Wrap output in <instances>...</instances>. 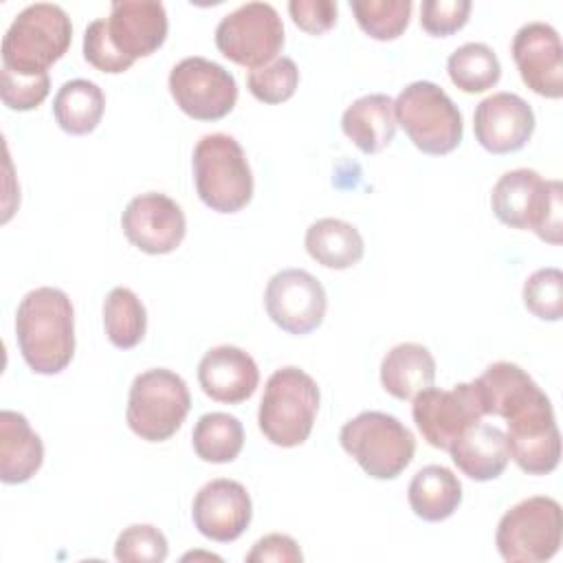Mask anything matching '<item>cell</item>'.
<instances>
[{
  "instance_id": "f35d334b",
  "label": "cell",
  "mask_w": 563,
  "mask_h": 563,
  "mask_svg": "<svg viewBox=\"0 0 563 563\" xmlns=\"http://www.w3.org/2000/svg\"><path fill=\"white\" fill-rule=\"evenodd\" d=\"M288 13L301 31L321 35L336 24L339 7L332 0H290Z\"/></svg>"
},
{
  "instance_id": "7a4b0ae2",
  "label": "cell",
  "mask_w": 563,
  "mask_h": 563,
  "mask_svg": "<svg viewBox=\"0 0 563 563\" xmlns=\"http://www.w3.org/2000/svg\"><path fill=\"white\" fill-rule=\"evenodd\" d=\"M490 209L495 218L519 231H534L548 244H561V180H545L539 172L519 167L497 178L490 191Z\"/></svg>"
},
{
  "instance_id": "836d02e7",
  "label": "cell",
  "mask_w": 563,
  "mask_h": 563,
  "mask_svg": "<svg viewBox=\"0 0 563 563\" xmlns=\"http://www.w3.org/2000/svg\"><path fill=\"white\" fill-rule=\"evenodd\" d=\"M523 306L543 321L563 317V273L554 266L534 271L523 284Z\"/></svg>"
},
{
  "instance_id": "ffe728a7",
  "label": "cell",
  "mask_w": 563,
  "mask_h": 563,
  "mask_svg": "<svg viewBox=\"0 0 563 563\" xmlns=\"http://www.w3.org/2000/svg\"><path fill=\"white\" fill-rule=\"evenodd\" d=\"M198 383L211 400L238 405L255 394L260 369L253 356L242 347L218 345L200 358Z\"/></svg>"
},
{
  "instance_id": "ba28073f",
  "label": "cell",
  "mask_w": 563,
  "mask_h": 563,
  "mask_svg": "<svg viewBox=\"0 0 563 563\" xmlns=\"http://www.w3.org/2000/svg\"><path fill=\"white\" fill-rule=\"evenodd\" d=\"M189 409L191 396L183 376L167 367H152L132 380L125 420L141 440L165 442L183 427Z\"/></svg>"
},
{
  "instance_id": "4fadbf2b",
  "label": "cell",
  "mask_w": 563,
  "mask_h": 563,
  "mask_svg": "<svg viewBox=\"0 0 563 563\" xmlns=\"http://www.w3.org/2000/svg\"><path fill=\"white\" fill-rule=\"evenodd\" d=\"M264 306L277 328L301 336L321 325L328 310V295L312 273L284 268L268 279Z\"/></svg>"
},
{
  "instance_id": "5bb4252c",
  "label": "cell",
  "mask_w": 563,
  "mask_h": 563,
  "mask_svg": "<svg viewBox=\"0 0 563 563\" xmlns=\"http://www.w3.org/2000/svg\"><path fill=\"white\" fill-rule=\"evenodd\" d=\"M121 229L132 246L147 255H165L180 246L187 220L180 205L161 191L134 196L123 213Z\"/></svg>"
},
{
  "instance_id": "7c38bea8",
  "label": "cell",
  "mask_w": 563,
  "mask_h": 563,
  "mask_svg": "<svg viewBox=\"0 0 563 563\" xmlns=\"http://www.w3.org/2000/svg\"><path fill=\"white\" fill-rule=\"evenodd\" d=\"M411 400V416L418 431L431 446L442 451H449L468 424L484 418L473 380L457 383L451 389L427 387Z\"/></svg>"
},
{
  "instance_id": "d4e9b609",
  "label": "cell",
  "mask_w": 563,
  "mask_h": 563,
  "mask_svg": "<svg viewBox=\"0 0 563 563\" xmlns=\"http://www.w3.org/2000/svg\"><path fill=\"white\" fill-rule=\"evenodd\" d=\"M435 380V358L420 343H398L380 361V385L383 389L398 398L411 400Z\"/></svg>"
},
{
  "instance_id": "2e32d148",
  "label": "cell",
  "mask_w": 563,
  "mask_h": 563,
  "mask_svg": "<svg viewBox=\"0 0 563 563\" xmlns=\"http://www.w3.org/2000/svg\"><path fill=\"white\" fill-rule=\"evenodd\" d=\"M521 81L548 99L563 97V46L556 29L548 22L523 24L510 44Z\"/></svg>"
},
{
  "instance_id": "d6a6232c",
  "label": "cell",
  "mask_w": 563,
  "mask_h": 563,
  "mask_svg": "<svg viewBox=\"0 0 563 563\" xmlns=\"http://www.w3.org/2000/svg\"><path fill=\"white\" fill-rule=\"evenodd\" d=\"M246 86L257 101L282 103L295 95L299 86V68L290 57L279 55L273 62L249 70Z\"/></svg>"
},
{
  "instance_id": "ab89813d",
  "label": "cell",
  "mask_w": 563,
  "mask_h": 563,
  "mask_svg": "<svg viewBox=\"0 0 563 563\" xmlns=\"http://www.w3.org/2000/svg\"><path fill=\"white\" fill-rule=\"evenodd\" d=\"M249 563H301L303 554L299 550V543L282 532L266 534L257 539L246 554Z\"/></svg>"
},
{
  "instance_id": "8fae6325",
  "label": "cell",
  "mask_w": 563,
  "mask_h": 563,
  "mask_svg": "<svg viewBox=\"0 0 563 563\" xmlns=\"http://www.w3.org/2000/svg\"><path fill=\"white\" fill-rule=\"evenodd\" d=\"M167 86L176 106L198 121H218L238 101L235 77L224 66L200 55L180 59L169 70Z\"/></svg>"
},
{
  "instance_id": "6da1fadb",
  "label": "cell",
  "mask_w": 563,
  "mask_h": 563,
  "mask_svg": "<svg viewBox=\"0 0 563 563\" xmlns=\"http://www.w3.org/2000/svg\"><path fill=\"white\" fill-rule=\"evenodd\" d=\"M20 354L35 374H59L75 354V310L68 295L53 286L29 290L15 310Z\"/></svg>"
},
{
  "instance_id": "4316f807",
  "label": "cell",
  "mask_w": 563,
  "mask_h": 563,
  "mask_svg": "<svg viewBox=\"0 0 563 563\" xmlns=\"http://www.w3.org/2000/svg\"><path fill=\"white\" fill-rule=\"evenodd\" d=\"M407 499L422 521H444L462 504V484L446 466L429 464L411 477Z\"/></svg>"
},
{
  "instance_id": "3957f363",
  "label": "cell",
  "mask_w": 563,
  "mask_h": 563,
  "mask_svg": "<svg viewBox=\"0 0 563 563\" xmlns=\"http://www.w3.org/2000/svg\"><path fill=\"white\" fill-rule=\"evenodd\" d=\"M319 400V385L310 374L295 365L275 369L260 400V431L271 444L282 449L303 444L314 427Z\"/></svg>"
},
{
  "instance_id": "cb8c5ba5",
  "label": "cell",
  "mask_w": 563,
  "mask_h": 563,
  "mask_svg": "<svg viewBox=\"0 0 563 563\" xmlns=\"http://www.w3.org/2000/svg\"><path fill=\"white\" fill-rule=\"evenodd\" d=\"M341 130L363 154H378L396 134L394 99L383 92L358 97L345 108Z\"/></svg>"
},
{
  "instance_id": "1f68e13d",
  "label": "cell",
  "mask_w": 563,
  "mask_h": 563,
  "mask_svg": "<svg viewBox=\"0 0 563 563\" xmlns=\"http://www.w3.org/2000/svg\"><path fill=\"white\" fill-rule=\"evenodd\" d=\"M350 9L361 31L378 42L396 40L409 26L411 0H350Z\"/></svg>"
},
{
  "instance_id": "74e56055",
  "label": "cell",
  "mask_w": 563,
  "mask_h": 563,
  "mask_svg": "<svg viewBox=\"0 0 563 563\" xmlns=\"http://www.w3.org/2000/svg\"><path fill=\"white\" fill-rule=\"evenodd\" d=\"M468 0H424L420 4V26L435 37H446L468 22Z\"/></svg>"
},
{
  "instance_id": "4dcf8cb0",
  "label": "cell",
  "mask_w": 563,
  "mask_h": 563,
  "mask_svg": "<svg viewBox=\"0 0 563 563\" xmlns=\"http://www.w3.org/2000/svg\"><path fill=\"white\" fill-rule=\"evenodd\" d=\"M446 73L455 88L468 95H477L499 81L501 64L488 44L466 42L449 55Z\"/></svg>"
},
{
  "instance_id": "52a82bcc",
  "label": "cell",
  "mask_w": 563,
  "mask_h": 563,
  "mask_svg": "<svg viewBox=\"0 0 563 563\" xmlns=\"http://www.w3.org/2000/svg\"><path fill=\"white\" fill-rule=\"evenodd\" d=\"M394 117L409 141L424 154L442 156L462 143V114L433 81L420 79L405 86L394 99Z\"/></svg>"
},
{
  "instance_id": "30bf717a",
  "label": "cell",
  "mask_w": 563,
  "mask_h": 563,
  "mask_svg": "<svg viewBox=\"0 0 563 563\" xmlns=\"http://www.w3.org/2000/svg\"><path fill=\"white\" fill-rule=\"evenodd\" d=\"M216 46L233 64L260 68L284 46V24L268 2H246L227 13L216 26Z\"/></svg>"
},
{
  "instance_id": "7402d4cb",
  "label": "cell",
  "mask_w": 563,
  "mask_h": 563,
  "mask_svg": "<svg viewBox=\"0 0 563 563\" xmlns=\"http://www.w3.org/2000/svg\"><path fill=\"white\" fill-rule=\"evenodd\" d=\"M449 453L453 464L475 482L497 479L510 462L506 433L482 420L468 424L451 444Z\"/></svg>"
},
{
  "instance_id": "d590c367",
  "label": "cell",
  "mask_w": 563,
  "mask_h": 563,
  "mask_svg": "<svg viewBox=\"0 0 563 563\" xmlns=\"http://www.w3.org/2000/svg\"><path fill=\"white\" fill-rule=\"evenodd\" d=\"M51 92V77L48 73L40 75H24L13 73L9 68L0 70V97L9 110L26 112L37 108Z\"/></svg>"
},
{
  "instance_id": "f1b7e54d",
  "label": "cell",
  "mask_w": 563,
  "mask_h": 563,
  "mask_svg": "<svg viewBox=\"0 0 563 563\" xmlns=\"http://www.w3.org/2000/svg\"><path fill=\"white\" fill-rule=\"evenodd\" d=\"M191 444L202 462L227 464L233 462L244 446V427L231 413L211 411L198 418L191 431Z\"/></svg>"
},
{
  "instance_id": "ac0fdd59",
  "label": "cell",
  "mask_w": 563,
  "mask_h": 563,
  "mask_svg": "<svg viewBox=\"0 0 563 563\" xmlns=\"http://www.w3.org/2000/svg\"><path fill=\"white\" fill-rule=\"evenodd\" d=\"M477 143L490 154H510L521 150L534 132V112L530 103L515 92H495L482 99L473 114Z\"/></svg>"
},
{
  "instance_id": "83f0119b",
  "label": "cell",
  "mask_w": 563,
  "mask_h": 563,
  "mask_svg": "<svg viewBox=\"0 0 563 563\" xmlns=\"http://www.w3.org/2000/svg\"><path fill=\"white\" fill-rule=\"evenodd\" d=\"M103 110V90L88 79L66 81L53 99V114L57 125L75 136L90 134L101 123Z\"/></svg>"
},
{
  "instance_id": "e575fe53",
  "label": "cell",
  "mask_w": 563,
  "mask_h": 563,
  "mask_svg": "<svg viewBox=\"0 0 563 563\" xmlns=\"http://www.w3.org/2000/svg\"><path fill=\"white\" fill-rule=\"evenodd\" d=\"M169 545L165 534L152 523H132L121 530L114 543V559L121 563H161Z\"/></svg>"
},
{
  "instance_id": "8d00e7d4",
  "label": "cell",
  "mask_w": 563,
  "mask_h": 563,
  "mask_svg": "<svg viewBox=\"0 0 563 563\" xmlns=\"http://www.w3.org/2000/svg\"><path fill=\"white\" fill-rule=\"evenodd\" d=\"M84 57L88 64H92L97 70L101 73H110V75H117V73H125L134 62L128 59L125 55H121L117 51V46L112 44L110 35H108V29H106V20L99 18V20H92L88 26H86V33H84Z\"/></svg>"
},
{
  "instance_id": "44dd1931",
  "label": "cell",
  "mask_w": 563,
  "mask_h": 563,
  "mask_svg": "<svg viewBox=\"0 0 563 563\" xmlns=\"http://www.w3.org/2000/svg\"><path fill=\"white\" fill-rule=\"evenodd\" d=\"M484 416H497L504 420L515 418L548 394L534 383V378L515 363H490L477 378H473Z\"/></svg>"
},
{
  "instance_id": "484cf974",
  "label": "cell",
  "mask_w": 563,
  "mask_h": 563,
  "mask_svg": "<svg viewBox=\"0 0 563 563\" xmlns=\"http://www.w3.org/2000/svg\"><path fill=\"white\" fill-rule=\"evenodd\" d=\"M308 255L334 271H345L361 262L365 242L361 231L341 218H319L306 229L303 238Z\"/></svg>"
},
{
  "instance_id": "9c48e42d",
  "label": "cell",
  "mask_w": 563,
  "mask_h": 563,
  "mask_svg": "<svg viewBox=\"0 0 563 563\" xmlns=\"http://www.w3.org/2000/svg\"><path fill=\"white\" fill-rule=\"evenodd\" d=\"M563 541L561 504L545 495L521 499L506 510L495 530V545L508 563H543Z\"/></svg>"
},
{
  "instance_id": "8992f818",
  "label": "cell",
  "mask_w": 563,
  "mask_h": 563,
  "mask_svg": "<svg viewBox=\"0 0 563 563\" xmlns=\"http://www.w3.org/2000/svg\"><path fill=\"white\" fill-rule=\"evenodd\" d=\"M339 442L374 479L398 477L416 453L413 433L385 411H361L341 427Z\"/></svg>"
},
{
  "instance_id": "e0dca14e",
  "label": "cell",
  "mask_w": 563,
  "mask_h": 563,
  "mask_svg": "<svg viewBox=\"0 0 563 563\" xmlns=\"http://www.w3.org/2000/svg\"><path fill=\"white\" fill-rule=\"evenodd\" d=\"M253 517L246 488L227 477L207 482L194 497L191 519L198 532L218 543H231L244 534Z\"/></svg>"
},
{
  "instance_id": "603a6c76",
  "label": "cell",
  "mask_w": 563,
  "mask_h": 563,
  "mask_svg": "<svg viewBox=\"0 0 563 563\" xmlns=\"http://www.w3.org/2000/svg\"><path fill=\"white\" fill-rule=\"evenodd\" d=\"M44 462L42 438L31 429L26 416L0 411V479L4 484L29 482Z\"/></svg>"
},
{
  "instance_id": "277c9868",
  "label": "cell",
  "mask_w": 563,
  "mask_h": 563,
  "mask_svg": "<svg viewBox=\"0 0 563 563\" xmlns=\"http://www.w3.org/2000/svg\"><path fill=\"white\" fill-rule=\"evenodd\" d=\"M73 40L68 13L53 2L24 7L2 37V68L24 75L48 73L64 57Z\"/></svg>"
},
{
  "instance_id": "f546056e",
  "label": "cell",
  "mask_w": 563,
  "mask_h": 563,
  "mask_svg": "<svg viewBox=\"0 0 563 563\" xmlns=\"http://www.w3.org/2000/svg\"><path fill=\"white\" fill-rule=\"evenodd\" d=\"M103 328L108 341L119 350L136 347L147 330V312L134 290L117 286L103 299Z\"/></svg>"
},
{
  "instance_id": "d6986e66",
  "label": "cell",
  "mask_w": 563,
  "mask_h": 563,
  "mask_svg": "<svg viewBox=\"0 0 563 563\" xmlns=\"http://www.w3.org/2000/svg\"><path fill=\"white\" fill-rule=\"evenodd\" d=\"M167 11L154 0H119L110 4L106 29L121 55L136 62L158 51L167 37Z\"/></svg>"
},
{
  "instance_id": "9a60e30c",
  "label": "cell",
  "mask_w": 563,
  "mask_h": 563,
  "mask_svg": "<svg viewBox=\"0 0 563 563\" xmlns=\"http://www.w3.org/2000/svg\"><path fill=\"white\" fill-rule=\"evenodd\" d=\"M510 460L528 475H548L561 460V433L550 398H541L506 420Z\"/></svg>"
},
{
  "instance_id": "5b68a950",
  "label": "cell",
  "mask_w": 563,
  "mask_h": 563,
  "mask_svg": "<svg viewBox=\"0 0 563 563\" xmlns=\"http://www.w3.org/2000/svg\"><path fill=\"white\" fill-rule=\"evenodd\" d=\"M198 198L218 213H235L253 198V172L242 145L224 132L205 134L191 156Z\"/></svg>"
}]
</instances>
